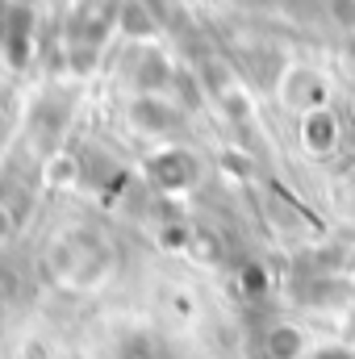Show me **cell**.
Listing matches in <instances>:
<instances>
[{
  "label": "cell",
  "instance_id": "6da1fadb",
  "mask_svg": "<svg viewBox=\"0 0 355 359\" xmlns=\"http://www.w3.org/2000/svg\"><path fill=\"white\" fill-rule=\"evenodd\" d=\"M280 100L305 117L314 109H330V84L318 67H288L280 76Z\"/></svg>",
  "mask_w": 355,
  "mask_h": 359
},
{
  "label": "cell",
  "instance_id": "7a4b0ae2",
  "mask_svg": "<svg viewBox=\"0 0 355 359\" xmlns=\"http://www.w3.org/2000/svg\"><path fill=\"white\" fill-rule=\"evenodd\" d=\"M301 147L309 155H330L339 147V117L335 109H314L301 117Z\"/></svg>",
  "mask_w": 355,
  "mask_h": 359
},
{
  "label": "cell",
  "instance_id": "3957f363",
  "mask_svg": "<svg viewBox=\"0 0 355 359\" xmlns=\"http://www.w3.org/2000/svg\"><path fill=\"white\" fill-rule=\"evenodd\" d=\"M13 226H17V217H13V209L0 201V238H8V234H13Z\"/></svg>",
  "mask_w": 355,
  "mask_h": 359
}]
</instances>
